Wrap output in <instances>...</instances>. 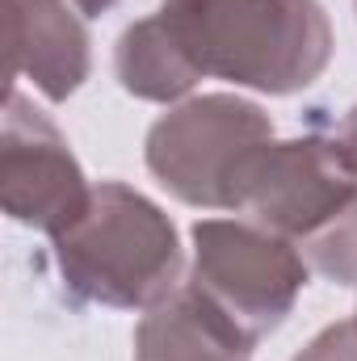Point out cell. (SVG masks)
Returning <instances> with one entry per match:
<instances>
[{
  "label": "cell",
  "instance_id": "3957f363",
  "mask_svg": "<svg viewBox=\"0 0 357 361\" xmlns=\"http://www.w3.org/2000/svg\"><path fill=\"white\" fill-rule=\"evenodd\" d=\"M273 139V122L253 101L210 92L164 114L147 135V169L189 206L231 210L240 160Z\"/></svg>",
  "mask_w": 357,
  "mask_h": 361
},
{
  "label": "cell",
  "instance_id": "6da1fadb",
  "mask_svg": "<svg viewBox=\"0 0 357 361\" xmlns=\"http://www.w3.org/2000/svg\"><path fill=\"white\" fill-rule=\"evenodd\" d=\"M160 21L202 76L273 97L315 85L332 59L320 0H160Z\"/></svg>",
  "mask_w": 357,
  "mask_h": 361
},
{
  "label": "cell",
  "instance_id": "277c9868",
  "mask_svg": "<svg viewBox=\"0 0 357 361\" xmlns=\"http://www.w3.org/2000/svg\"><path fill=\"white\" fill-rule=\"evenodd\" d=\"M193 286L261 341L290 315L307 286V261L286 235L261 223L202 219L193 227Z\"/></svg>",
  "mask_w": 357,
  "mask_h": 361
},
{
  "label": "cell",
  "instance_id": "7a4b0ae2",
  "mask_svg": "<svg viewBox=\"0 0 357 361\" xmlns=\"http://www.w3.org/2000/svg\"><path fill=\"white\" fill-rule=\"evenodd\" d=\"M63 281L105 307H156L181 286V244L169 214L122 180L92 185L80 219L51 235Z\"/></svg>",
  "mask_w": 357,
  "mask_h": 361
},
{
  "label": "cell",
  "instance_id": "5b68a950",
  "mask_svg": "<svg viewBox=\"0 0 357 361\" xmlns=\"http://www.w3.org/2000/svg\"><path fill=\"white\" fill-rule=\"evenodd\" d=\"M357 197V169L337 139H290L253 147L231 180V210L286 240H307Z\"/></svg>",
  "mask_w": 357,
  "mask_h": 361
},
{
  "label": "cell",
  "instance_id": "8992f818",
  "mask_svg": "<svg viewBox=\"0 0 357 361\" xmlns=\"http://www.w3.org/2000/svg\"><path fill=\"white\" fill-rule=\"evenodd\" d=\"M92 185L85 180L68 139L17 92L4 101V147H0V202L4 210L47 235L63 231L85 214Z\"/></svg>",
  "mask_w": 357,
  "mask_h": 361
},
{
  "label": "cell",
  "instance_id": "9c48e42d",
  "mask_svg": "<svg viewBox=\"0 0 357 361\" xmlns=\"http://www.w3.org/2000/svg\"><path fill=\"white\" fill-rule=\"evenodd\" d=\"M114 72H118L122 89L131 97H143V101H181L202 80V72L189 63V55L177 47V38L160 21V13L135 21L118 38Z\"/></svg>",
  "mask_w": 357,
  "mask_h": 361
},
{
  "label": "cell",
  "instance_id": "30bf717a",
  "mask_svg": "<svg viewBox=\"0 0 357 361\" xmlns=\"http://www.w3.org/2000/svg\"><path fill=\"white\" fill-rule=\"evenodd\" d=\"M298 248H303L307 269H315L328 281H341V286H357V197L320 231L298 240Z\"/></svg>",
  "mask_w": 357,
  "mask_h": 361
},
{
  "label": "cell",
  "instance_id": "7c38bea8",
  "mask_svg": "<svg viewBox=\"0 0 357 361\" xmlns=\"http://www.w3.org/2000/svg\"><path fill=\"white\" fill-rule=\"evenodd\" d=\"M337 147L349 156V164L357 169V105L345 114V122H341V135H337Z\"/></svg>",
  "mask_w": 357,
  "mask_h": 361
},
{
  "label": "cell",
  "instance_id": "5bb4252c",
  "mask_svg": "<svg viewBox=\"0 0 357 361\" xmlns=\"http://www.w3.org/2000/svg\"><path fill=\"white\" fill-rule=\"evenodd\" d=\"M353 319H357V315H353Z\"/></svg>",
  "mask_w": 357,
  "mask_h": 361
},
{
  "label": "cell",
  "instance_id": "ba28073f",
  "mask_svg": "<svg viewBox=\"0 0 357 361\" xmlns=\"http://www.w3.org/2000/svg\"><path fill=\"white\" fill-rule=\"evenodd\" d=\"M253 336L193 281L147 307L135 332V361H248Z\"/></svg>",
  "mask_w": 357,
  "mask_h": 361
},
{
  "label": "cell",
  "instance_id": "8fae6325",
  "mask_svg": "<svg viewBox=\"0 0 357 361\" xmlns=\"http://www.w3.org/2000/svg\"><path fill=\"white\" fill-rule=\"evenodd\" d=\"M294 361H357V319H341L324 328Z\"/></svg>",
  "mask_w": 357,
  "mask_h": 361
},
{
  "label": "cell",
  "instance_id": "4fadbf2b",
  "mask_svg": "<svg viewBox=\"0 0 357 361\" xmlns=\"http://www.w3.org/2000/svg\"><path fill=\"white\" fill-rule=\"evenodd\" d=\"M72 4H76L85 17H97V13H105L109 4H118V0H72Z\"/></svg>",
  "mask_w": 357,
  "mask_h": 361
},
{
  "label": "cell",
  "instance_id": "52a82bcc",
  "mask_svg": "<svg viewBox=\"0 0 357 361\" xmlns=\"http://www.w3.org/2000/svg\"><path fill=\"white\" fill-rule=\"evenodd\" d=\"M8 80L30 76L51 101H68L89 76V34L68 0H4Z\"/></svg>",
  "mask_w": 357,
  "mask_h": 361
}]
</instances>
